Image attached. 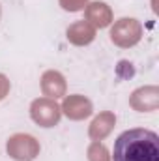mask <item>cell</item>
Here are the masks:
<instances>
[{
    "label": "cell",
    "instance_id": "cell-1",
    "mask_svg": "<svg viewBox=\"0 0 159 161\" xmlns=\"http://www.w3.org/2000/svg\"><path fill=\"white\" fill-rule=\"evenodd\" d=\"M112 161H159V137L156 131L135 127L114 141Z\"/></svg>",
    "mask_w": 159,
    "mask_h": 161
}]
</instances>
